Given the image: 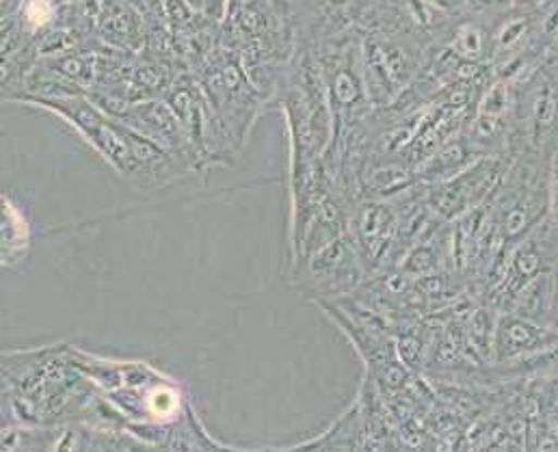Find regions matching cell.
<instances>
[{
  "label": "cell",
  "mask_w": 558,
  "mask_h": 452,
  "mask_svg": "<svg viewBox=\"0 0 558 452\" xmlns=\"http://www.w3.org/2000/svg\"><path fill=\"white\" fill-rule=\"evenodd\" d=\"M50 13H52V9H50V4L46 2V0H35L31 7H28V20L31 22H35V24H44L48 17H50Z\"/></svg>",
  "instance_id": "2"
},
{
  "label": "cell",
  "mask_w": 558,
  "mask_h": 452,
  "mask_svg": "<svg viewBox=\"0 0 558 452\" xmlns=\"http://www.w3.org/2000/svg\"><path fill=\"white\" fill-rule=\"evenodd\" d=\"M557 344V327L537 322L515 311H498L492 364H515L535 357Z\"/></svg>",
  "instance_id": "1"
}]
</instances>
